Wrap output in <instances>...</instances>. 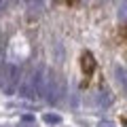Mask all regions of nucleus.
<instances>
[{
    "mask_svg": "<svg viewBox=\"0 0 127 127\" xmlns=\"http://www.w3.org/2000/svg\"><path fill=\"white\" fill-rule=\"evenodd\" d=\"M121 36H123V38H125V40H127V26H125V28H123V30H121Z\"/></svg>",
    "mask_w": 127,
    "mask_h": 127,
    "instance_id": "0eeeda50",
    "label": "nucleus"
},
{
    "mask_svg": "<svg viewBox=\"0 0 127 127\" xmlns=\"http://www.w3.org/2000/svg\"><path fill=\"white\" fill-rule=\"evenodd\" d=\"M17 68L15 66H2V70H0V89H4L6 93H11V91L17 87Z\"/></svg>",
    "mask_w": 127,
    "mask_h": 127,
    "instance_id": "f257e3e1",
    "label": "nucleus"
},
{
    "mask_svg": "<svg viewBox=\"0 0 127 127\" xmlns=\"http://www.w3.org/2000/svg\"><path fill=\"white\" fill-rule=\"evenodd\" d=\"M81 68H83L85 78H89L91 74H93V70H95V59H93V55H91V51H85V53L81 55Z\"/></svg>",
    "mask_w": 127,
    "mask_h": 127,
    "instance_id": "f03ea898",
    "label": "nucleus"
},
{
    "mask_svg": "<svg viewBox=\"0 0 127 127\" xmlns=\"http://www.w3.org/2000/svg\"><path fill=\"white\" fill-rule=\"evenodd\" d=\"M121 123L127 127V112H125V114H121Z\"/></svg>",
    "mask_w": 127,
    "mask_h": 127,
    "instance_id": "423d86ee",
    "label": "nucleus"
},
{
    "mask_svg": "<svg viewBox=\"0 0 127 127\" xmlns=\"http://www.w3.org/2000/svg\"><path fill=\"white\" fill-rule=\"evenodd\" d=\"M127 17V0H125V4H123V11H121V19Z\"/></svg>",
    "mask_w": 127,
    "mask_h": 127,
    "instance_id": "39448f33",
    "label": "nucleus"
},
{
    "mask_svg": "<svg viewBox=\"0 0 127 127\" xmlns=\"http://www.w3.org/2000/svg\"><path fill=\"white\" fill-rule=\"evenodd\" d=\"M45 123H59L57 114H45Z\"/></svg>",
    "mask_w": 127,
    "mask_h": 127,
    "instance_id": "20e7f679",
    "label": "nucleus"
},
{
    "mask_svg": "<svg viewBox=\"0 0 127 127\" xmlns=\"http://www.w3.org/2000/svg\"><path fill=\"white\" fill-rule=\"evenodd\" d=\"M66 2H68V4H74V2H76V0H66Z\"/></svg>",
    "mask_w": 127,
    "mask_h": 127,
    "instance_id": "6e6552de",
    "label": "nucleus"
},
{
    "mask_svg": "<svg viewBox=\"0 0 127 127\" xmlns=\"http://www.w3.org/2000/svg\"><path fill=\"white\" fill-rule=\"evenodd\" d=\"M117 81L121 83L123 91L127 93V70H125V68H117Z\"/></svg>",
    "mask_w": 127,
    "mask_h": 127,
    "instance_id": "7ed1b4c3",
    "label": "nucleus"
}]
</instances>
